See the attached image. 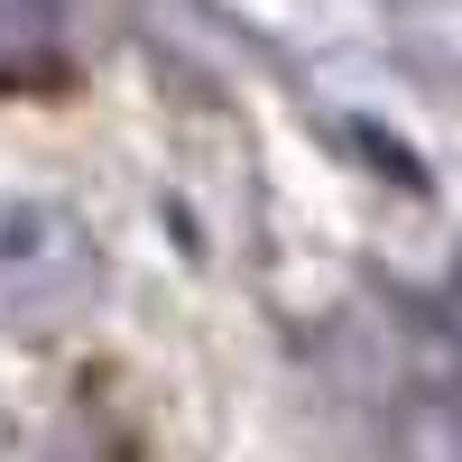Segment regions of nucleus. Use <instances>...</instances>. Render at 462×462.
Here are the masks:
<instances>
[{"label":"nucleus","instance_id":"f03ea898","mask_svg":"<svg viewBox=\"0 0 462 462\" xmlns=\"http://www.w3.org/2000/svg\"><path fill=\"white\" fill-rule=\"evenodd\" d=\"M65 56L56 0H0V84H47Z\"/></svg>","mask_w":462,"mask_h":462},{"label":"nucleus","instance_id":"f257e3e1","mask_svg":"<svg viewBox=\"0 0 462 462\" xmlns=\"http://www.w3.org/2000/svg\"><path fill=\"white\" fill-rule=\"evenodd\" d=\"M102 296V250L65 204H0V333H65Z\"/></svg>","mask_w":462,"mask_h":462}]
</instances>
